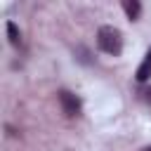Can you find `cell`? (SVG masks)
<instances>
[{
    "label": "cell",
    "instance_id": "5b68a950",
    "mask_svg": "<svg viewBox=\"0 0 151 151\" xmlns=\"http://www.w3.org/2000/svg\"><path fill=\"white\" fill-rule=\"evenodd\" d=\"M7 38H9V42H12L14 47H19V45H21V31L17 28V24H14V21H7Z\"/></svg>",
    "mask_w": 151,
    "mask_h": 151
},
{
    "label": "cell",
    "instance_id": "52a82bcc",
    "mask_svg": "<svg viewBox=\"0 0 151 151\" xmlns=\"http://www.w3.org/2000/svg\"><path fill=\"white\" fill-rule=\"evenodd\" d=\"M142 94H144V101H146V104L151 106V85H149V87H146V90H144Z\"/></svg>",
    "mask_w": 151,
    "mask_h": 151
},
{
    "label": "cell",
    "instance_id": "7a4b0ae2",
    "mask_svg": "<svg viewBox=\"0 0 151 151\" xmlns=\"http://www.w3.org/2000/svg\"><path fill=\"white\" fill-rule=\"evenodd\" d=\"M57 99H59V106H61L64 116H68V118L78 116V113H80V109H83L80 97H78V94H73L71 90H59V92H57Z\"/></svg>",
    "mask_w": 151,
    "mask_h": 151
},
{
    "label": "cell",
    "instance_id": "8992f818",
    "mask_svg": "<svg viewBox=\"0 0 151 151\" xmlns=\"http://www.w3.org/2000/svg\"><path fill=\"white\" fill-rule=\"evenodd\" d=\"M76 59L80 61V64H92V54H90V50L87 47H76Z\"/></svg>",
    "mask_w": 151,
    "mask_h": 151
},
{
    "label": "cell",
    "instance_id": "277c9868",
    "mask_svg": "<svg viewBox=\"0 0 151 151\" xmlns=\"http://www.w3.org/2000/svg\"><path fill=\"white\" fill-rule=\"evenodd\" d=\"M123 9H125V14H127L130 21H137L139 14H142V5H139V0H123Z\"/></svg>",
    "mask_w": 151,
    "mask_h": 151
},
{
    "label": "cell",
    "instance_id": "ba28073f",
    "mask_svg": "<svg viewBox=\"0 0 151 151\" xmlns=\"http://www.w3.org/2000/svg\"><path fill=\"white\" fill-rule=\"evenodd\" d=\"M142 151H151V146H144V149H142Z\"/></svg>",
    "mask_w": 151,
    "mask_h": 151
},
{
    "label": "cell",
    "instance_id": "6da1fadb",
    "mask_svg": "<svg viewBox=\"0 0 151 151\" xmlns=\"http://www.w3.org/2000/svg\"><path fill=\"white\" fill-rule=\"evenodd\" d=\"M97 47L104 52V54H111V57H118L123 52V33L116 28V26H101L97 31Z\"/></svg>",
    "mask_w": 151,
    "mask_h": 151
},
{
    "label": "cell",
    "instance_id": "3957f363",
    "mask_svg": "<svg viewBox=\"0 0 151 151\" xmlns=\"http://www.w3.org/2000/svg\"><path fill=\"white\" fill-rule=\"evenodd\" d=\"M134 78H137V83H146V80L151 78V47L146 50V57H144V61L139 64Z\"/></svg>",
    "mask_w": 151,
    "mask_h": 151
}]
</instances>
